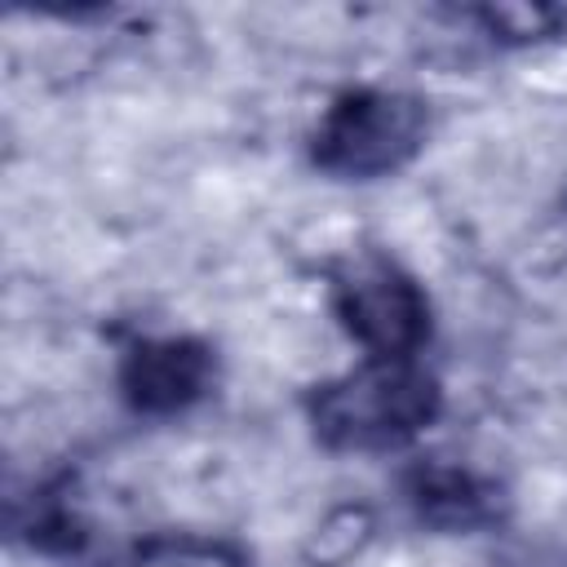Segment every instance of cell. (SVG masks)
<instances>
[{
  "mask_svg": "<svg viewBox=\"0 0 567 567\" xmlns=\"http://www.w3.org/2000/svg\"><path fill=\"white\" fill-rule=\"evenodd\" d=\"M443 408L439 377L421 359H363L306 394L310 434L328 452L408 447Z\"/></svg>",
  "mask_w": 567,
  "mask_h": 567,
  "instance_id": "cell-1",
  "label": "cell"
},
{
  "mask_svg": "<svg viewBox=\"0 0 567 567\" xmlns=\"http://www.w3.org/2000/svg\"><path fill=\"white\" fill-rule=\"evenodd\" d=\"M430 137V106L403 89H346L310 128V164L337 182H377L408 168Z\"/></svg>",
  "mask_w": 567,
  "mask_h": 567,
  "instance_id": "cell-2",
  "label": "cell"
},
{
  "mask_svg": "<svg viewBox=\"0 0 567 567\" xmlns=\"http://www.w3.org/2000/svg\"><path fill=\"white\" fill-rule=\"evenodd\" d=\"M328 301L368 359H416L430 341V297L381 248H354L328 270Z\"/></svg>",
  "mask_w": 567,
  "mask_h": 567,
  "instance_id": "cell-3",
  "label": "cell"
},
{
  "mask_svg": "<svg viewBox=\"0 0 567 567\" xmlns=\"http://www.w3.org/2000/svg\"><path fill=\"white\" fill-rule=\"evenodd\" d=\"M120 394L142 416H177L217 385V350L199 337H137L115 368Z\"/></svg>",
  "mask_w": 567,
  "mask_h": 567,
  "instance_id": "cell-4",
  "label": "cell"
},
{
  "mask_svg": "<svg viewBox=\"0 0 567 567\" xmlns=\"http://www.w3.org/2000/svg\"><path fill=\"white\" fill-rule=\"evenodd\" d=\"M403 501L416 523H425L434 532H452V536L496 527L509 509V496L496 478H487L461 461H443V456L416 461L403 474Z\"/></svg>",
  "mask_w": 567,
  "mask_h": 567,
  "instance_id": "cell-5",
  "label": "cell"
},
{
  "mask_svg": "<svg viewBox=\"0 0 567 567\" xmlns=\"http://www.w3.org/2000/svg\"><path fill=\"white\" fill-rule=\"evenodd\" d=\"M128 567H252V558L226 536L155 532L133 549Z\"/></svg>",
  "mask_w": 567,
  "mask_h": 567,
  "instance_id": "cell-6",
  "label": "cell"
},
{
  "mask_svg": "<svg viewBox=\"0 0 567 567\" xmlns=\"http://www.w3.org/2000/svg\"><path fill=\"white\" fill-rule=\"evenodd\" d=\"M372 536H377V514L368 505H359V501L354 505H332L315 523V532L306 536L301 558L310 567H341V563L359 558L372 545Z\"/></svg>",
  "mask_w": 567,
  "mask_h": 567,
  "instance_id": "cell-7",
  "label": "cell"
},
{
  "mask_svg": "<svg viewBox=\"0 0 567 567\" xmlns=\"http://www.w3.org/2000/svg\"><path fill=\"white\" fill-rule=\"evenodd\" d=\"M474 18H478L483 35H492L496 44H509V49L545 44L567 31V9H554V4H483V9H474Z\"/></svg>",
  "mask_w": 567,
  "mask_h": 567,
  "instance_id": "cell-8",
  "label": "cell"
}]
</instances>
